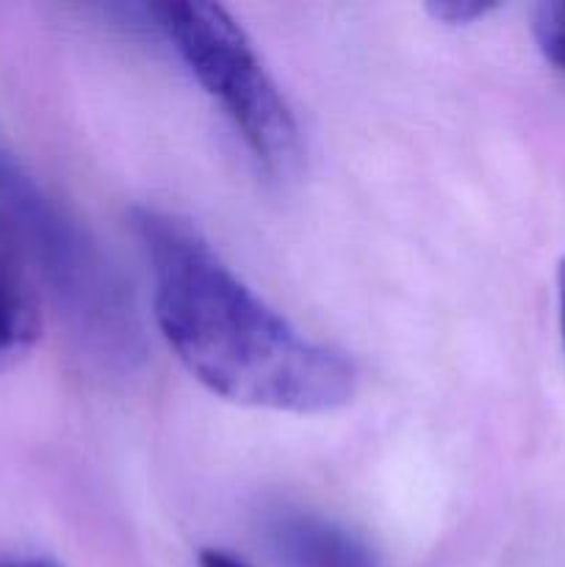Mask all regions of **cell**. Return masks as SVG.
<instances>
[{"instance_id": "5", "label": "cell", "mask_w": 565, "mask_h": 567, "mask_svg": "<svg viewBox=\"0 0 565 567\" xmlns=\"http://www.w3.org/2000/svg\"><path fill=\"white\" fill-rule=\"evenodd\" d=\"M532 33L548 64L565 75V0H546L532 14Z\"/></svg>"}, {"instance_id": "9", "label": "cell", "mask_w": 565, "mask_h": 567, "mask_svg": "<svg viewBox=\"0 0 565 567\" xmlns=\"http://www.w3.org/2000/svg\"><path fill=\"white\" fill-rule=\"evenodd\" d=\"M557 293H559V324H563V341H565V258L557 266Z\"/></svg>"}, {"instance_id": "6", "label": "cell", "mask_w": 565, "mask_h": 567, "mask_svg": "<svg viewBox=\"0 0 565 567\" xmlns=\"http://www.w3.org/2000/svg\"><path fill=\"white\" fill-rule=\"evenodd\" d=\"M427 9H430L435 20L449 22V25H465V22L476 20V17H485L493 6L471 3V0H460V3L458 0H449V3H430Z\"/></svg>"}, {"instance_id": "4", "label": "cell", "mask_w": 565, "mask_h": 567, "mask_svg": "<svg viewBox=\"0 0 565 567\" xmlns=\"http://www.w3.org/2000/svg\"><path fill=\"white\" fill-rule=\"evenodd\" d=\"M39 336V313L17 266L0 249V369L22 358Z\"/></svg>"}, {"instance_id": "8", "label": "cell", "mask_w": 565, "mask_h": 567, "mask_svg": "<svg viewBox=\"0 0 565 567\" xmlns=\"http://www.w3.org/2000/svg\"><path fill=\"white\" fill-rule=\"evenodd\" d=\"M0 567H59L44 557H3Z\"/></svg>"}, {"instance_id": "7", "label": "cell", "mask_w": 565, "mask_h": 567, "mask_svg": "<svg viewBox=\"0 0 565 567\" xmlns=\"http://www.w3.org/2000/svg\"><path fill=\"white\" fill-rule=\"evenodd\" d=\"M199 567H247L242 559H236L233 554L219 551V548H205L199 551Z\"/></svg>"}, {"instance_id": "2", "label": "cell", "mask_w": 565, "mask_h": 567, "mask_svg": "<svg viewBox=\"0 0 565 567\" xmlns=\"http://www.w3.org/2000/svg\"><path fill=\"white\" fill-rule=\"evenodd\" d=\"M153 14L258 164L275 177L294 175L302 161L297 116L230 11L199 0H170L153 6Z\"/></svg>"}, {"instance_id": "3", "label": "cell", "mask_w": 565, "mask_h": 567, "mask_svg": "<svg viewBox=\"0 0 565 567\" xmlns=\"http://www.w3.org/2000/svg\"><path fill=\"white\" fill-rule=\"evenodd\" d=\"M277 567H380L377 551L338 520L308 509H280L266 520Z\"/></svg>"}, {"instance_id": "1", "label": "cell", "mask_w": 565, "mask_h": 567, "mask_svg": "<svg viewBox=\"0 0 565 567\" xmlns=\"http://www.w3.org/2000/svg\"><path fill=\"white\" fill-rule=\"evenodd\" d=\"M161 336L188 374L244 408L316 415L355 396L352 360L299 332L186 221L138 210Z\"/></svg>"}]
</instances>
